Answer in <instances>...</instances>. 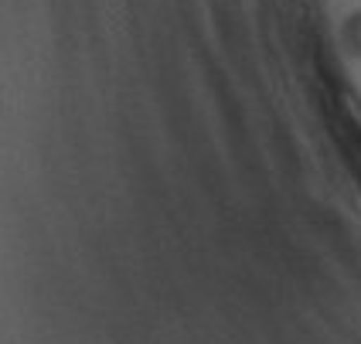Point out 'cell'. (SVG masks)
I'll return each instance as SVG.
<instances>
[{
	"mask_svg": "<svg viewBox=\"0 0 361 344\" xmlns=\"http://www.w3.org/2000/svg\"><path fill=\"white\" fill-rule=\"evenodd\" d=\"M351 41H355V48L361 51V18L355 20V27H351Z\"/></svg>",
	"mask_w": 361,
	"mask_h": 344,
	"instance_id": "cell-1",
	"label": "cell"
}]
</instances>
